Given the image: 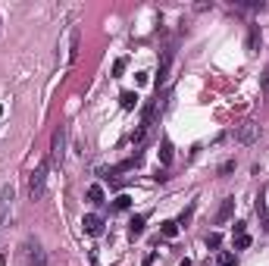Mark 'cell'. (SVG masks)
I'll return each instance as SVG.
<instances>
[{"mask_svg":"<svg viewBox=\"0 0 269 266\" xmlns=\"http://www.w3.org/2000/svg\"><path fill=\"white\" fill-rule=\"evenodd\" d=\"M47 166H50V163H47V160H41L38 166H35V173H31V182H28V194H31V201H41V197H44V185H47Z\"/></svg>","mask_w":269,"mask_h":266,"instance_id":"obj_1","label":"cell"},{"mask_svg":"<svg viewBox=\"0 0 269 266\" xmlns=\"http://www.w3.org/2000/svg\"><path fill=\"white\" fill-rule=\"evenodd\" d=\"M63 157H66V125L56 128V132H54V141H50V163H56V166H60Z\"/></svg>","mask_w":269,"mask_h":266,"instance_id":"obj_2","label":"cell"},{"mask_svg":"<svg viewBox=\"0 0 269 266\" xmlns=\"http://www.w3.org/2000/svg\"><path fill=\"white\" fill-rule=\"evenodd\" d=\"M75 59H79V29H69V35H66V66H72Z\"/></svg>","mask_w":269,"mask_h":266,"instance_id":"obj_3","label":"cell"},{"mask_svg":"<svg viewBox=\"0 0 269 266\" xmlns=\"http://www.w3.org/2000/svg\"><path fill=\"white\" fill-rule=\"evenodd\" d=\"M235 138H238L241 144H254V141L260 138V125H257V122H244L238 132H235Z\"/></svg>","mask_w":269,"mask_h":266,"instance_id":"obj_4","label":"cell"},{"mask_svg":"<svg viewBox=\"0 0 269 266\" xmlns=\"http://www.w3.org/2000/svg\"><path fill=\"white\" fill-rule=\"evenodd\" d=\"M235 213V197H225V201L219 204V210H216V226H222V222H229Z\"/></svg>","mask_w":269,"mask_h":266,"instance_id":"obj_5","label":"cell"},{"mask_svg":"<svg viewBox=\"0 0 269 266\" xmlns=\"http://www.w3.org/2000/svg\"><path fill=\"white\" fill-rule=\"evenodd\" d=\"M81 226H85L88 235H100V232H104V219H100L97 213H88V216L81 219Z\"/></svg>","mask_w":269,"mask_h":266,"instance_id":"obj_6","label":"cell"},{"mask_svg":"<svg viewBox=\"0 0 269 266\" xmlns=\"http://www.w3.org/2000/svg\"><path fill=\"white\" fill-rule=\"evenodd\" d=\"M160 163H163V166H169V163H172V141L169 138L160 141Z\"/></svg>","mask_w":269,"mask_h":266,"instance_id":"obj_7","label":"cell"},{"mask_svg":"<svg viewBox=\"0 0 269 266\" xmlns=\"http://www.w3.org/2000/svg\"><path fill=\"white\" fill-rule=\"evenodd\" d=\"M28 266H47V257L38 244H31V254H28Z\"/></svg>","mask_w":269,"mask_h":266,"instance_id":"obj_8","label":"cell"},{"mask_svg":"<svg viewBox=\"0 0 269 266\" xmlns=\"http://www.w3.org/2000/svg\"><path fill=\"white\" fill-rule=\"evenodd\" d=\"M160 235H163V238H175V235H179V222H175V219L160 222Z\"/></svg>","mask_w":269,"mask_h":266,"instance_id":"obj_9","label":"cell"},{"mask_svg":"<svg viewBox=\"0 0 269 266\" xmlns=\"http://www.w3.org/2000/svg\"><path fill=\"white\" fill-rule=\"evenodd\" d=\"M144 222H147L144 216H134V219L129 222V235H132V238H141V235H144Z\"/></svg>","mask_w":269,"mask_h":266,"instance_id":"obj_10","label":"cell"},{"mask_svg":"<svg viewBox=\"0 0 269 266\" xmlns=\"http://www.w3.org/2000/svg\"><path fill=\"white\" fill-rule=\"evenodd\" d=\"M88 201H91V204H97V207H100V204L107 201L104 188H100V185H91V188H88Z\"/></svg>","mask_w":269,"mask_h":266,"instance_id":"obj_11","label":"cell"},{"mask_svg":"<svg viewBox=\"0 0 269 266\" xmlns=\"http://www.w3.org/2000/svg\"><path fill=\"white\" fill-rule=\"evenodd\" d=\"M122 110H134V107H138V94H134V91H122Z\"/></svg>","mask_w":269,"mask_h":266,"instance_id":"obj_12","label":"cell"},{"mask_svg":"<svg viewBox=\"0 0 269 266\" xmlns=\"http://www.w3.org/2000/svg\"><path fill=\"white\" fill-rule=\"evenodd\" d=\"M235 247H238V251H247V247H250V235H247V232H238V235H235Z\"/></svg>","mask_w":269,"mask_h":266,"instance_id":"obj_13","label":"cell"},{"mask_svg":"<svg viewBox=\"0 0 269 266\" xmlns=\"http://www.w3.org/2000/svg\"><path fill=\"white\" fill-rule=\"evenodd\" d=\"M257 44H260V29H257V25H250V38H247V47H250V50H257Z\"/></svg>","mask_w":269,"mask_h":266,"instance_id":"obj_14","label":"cell"},{"mask_svg":"<svg viewBox=\"0 0 269 266\" xmlns=\"http://www.w3.org/2000/svg\"><path fill=\"white\" fill-rule=\"evenodd\" d=\"M194 210H197V204H191V207H188V210H185V213H182V216H179V219H175V222H179V226H188V219H191V216H194Z\"/></svg>","mask_w":269,"mask_h":266,"instance_id":"obj_15","label":"cell"},{"mask_svg":"<svg viewBox=\"0 0 269 266\" xmlns=\"http://www.w3.org/2000/svg\"><path fill=\"white\" fill-rule=\"evenodd\" d=\"M132 207V197L129 194H119V197H116V210H129Z\"/></svg>","mask_w":269,"mask_h":266,"instance_id":"obj_16","label":"cell"},{"mask_svg":"<svg viewBox=\"0 0 269 266\" xmlns=\"http://www.w3.org/2000/svg\"><path fill=\"white\" fill-rule=\"evenodd\" d=\"M222 244V235H219V232H210V235H207V247H219Z\"/></svg>","mask_w":269,"mask_h":266,"instance_id":"obj_17","label":"cell"},{"mask_svg":"<svg viewBox=\"0 0 269 266\" xmlns=\"http://www.w3.org/2000/svg\"><path fill=\"white\" fill-rule=\"evenodd\" d=\"M125 66H129V59H125V57H119V59L113 63V75H122V72H125Z\"/></svg>","mask_w":269,"mask_h":266,"instance_id":"obj_18","label":"cell"},{"mask_svg":"<svg viewBox=\"0 0 269 266\" xmlns=\"http://www.w3.org/2000/svg\"><path fill=\"white\" fill-rule=\"evenodd\" d=\"M219 266H238L235 254H219Z\"/></svg>","mask_w":269,"mask_h":266,"instance_id":"obj_19","label":"cell"},{"mask_svg":"<svg viewBox=\"0 0 269 266\" xmlns=\"http://www.w3.org/2000/svg\"><path fill=\"white\" fill-rule=\"evenodd\" d=\"M235 169V160H229V163H222V169H219V176H225V173H232Z\"/></svg>","mask_w":269,"mask_h":266,"instance_id":"obj_20","label":"cell"},{"mask_svg":"<svg viewBox=\"0 0 269 266\" xmlns=\"http://www.w3.org/2000/svg\"><path fill=\"white\" fill-rule=\"evenodd\" d=\"M263 94H269V66L263 69Z\"/></svg>","mask_w":269,"mask_h":266,"instance_id":"obj_21","label":"cell"}]
</instances>
